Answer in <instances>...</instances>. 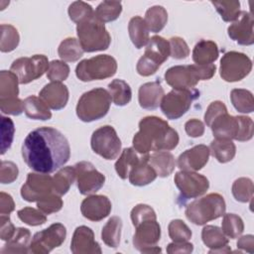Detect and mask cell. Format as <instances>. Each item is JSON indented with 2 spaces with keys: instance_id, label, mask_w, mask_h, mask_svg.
Wrapping results in <instances>:
<instances>
[{
  "instance_id": "cell-42",
  "label": "cell",
  "mask_w": 254,
  "mask_h": 254,
  "mask_svg": "<svg viewBox=\"0 0 254 254\" xmlns=\"http://www.w3.org/2000/svg\"><path fill=\"white\" fill-rule=\"evenodd\" d=\"M221 230L227 238L235 239L244 231V223L240 216L234 213H224L221 222Z\"/></svg>"
},
{
  "instance_id": "cell-13",
  "label": "cell",
  "mask_w": 254,
  "mask_h": 254,
  "mask_svg": "<svg viewBox=\"0 0 254 254\" xmlns=\"http://www.w3.org/2000/svg\"><path fill=\"white\" fill-rule=\"evenodd\" d=\"M66 237V229L62 223H54L48 228L37 232L29 246V252L35 254H47L61 246Z\"/></svg>"
},
{
  "instance_id": "cell-62",
  "label": "cell",
  "mask_w": 254,
  "mask_h": 254,
  "mask_svg": "<svg viewBox=\"0 0 254 254\" xmlns=\"http://www.w3.org/2000/svg\"><path fill=\"white\" fill-rule=\"evenodd\" d=\"M237 248L242 249L249 253H253L254 252V236L251 234L241 236L237 241Z\"/></svg>"
},
{
  "instance_id": "cell-18",
  "label": "cell",
  "mask_w": 254,
  "mask_h": 254,
  "mask_svg": "<svg viewBox=\"0 0 254 254\" xmlns=\"http://www.w3.org/2000/svg\"><path fill=\"white\" fill-rule=\"evenodd\" d=\"M228 36L242 46H250L254 43L253 17L246 11L240 12L239 17L227 28Z\"/></svg>"
},
{
  "instance_id": "cell-31",
  "label": "cell",
  "mask_w": 254,
  "mask_h": 254,
  "mask_svg": "<svg viewBox=\"0 0 254 254\" xmlns=\"http://www.w3.org/2000/svg\"><path fill=\"white\" fill-rule=\"evenodd\" d=\"M147 155V154H146ZM144 155L137 153L133 148H125L119 155L115 163V171L117 175L125 180L128 178L130 171L141 161Z\"/></svg>"
},
{
  "instance_id": "cell-10",
  "label": "cell",
  "mask_w": 254,
  "mask_h": 254,
  "mask_svg": "<svg viewBox=\"0 0 254 254\" xmlns=\"http://www.w3.org/2000/svg\"><path fill=\"white\" fill-rule=\"evenodd\" d=\"M90 146L95 154L105 160H114L121 153V141L110 125H104L92 133Z\"/></svg>"
},
{
  "instance_id": "cell-46",
  "label": "cell",
  "mask_w": 254,
  "mask_h": 254,
  "mask_svg": "<svg viewBox=\"0 0 254 254\" xmlns=\"http://www.w3.org/2000/svg\"><path fill=\"white\" fill-rule=\"evenodd\" d=\"M169 236L173 242H187L191 238V230L182 219H174L168 226Z\"/></svg>"
},
{
  "instance_id": "cell-2",
  "label": "cell",
  "mask_w": 254,
  "mask_h": 254,
  "mask_svg": "<svg viewBox=\"0 0 254 254\" xmlns=\"http://www.w3.org/2000/svg\"><path fill=\"white\" fill-rule=\"evenodd\" d=\"M178 132L167 121L157 116H147L139 122V131L133 137V149L141 154L150 151H171L179 144Z\"/></svg>"
},
{
  "instance_id": "cell-60",
  "label": "cell",
  "mask_w": 254,
  "mask_h": 254,
  "mask_svg": "<svg viewBox=\"0 0 254 254\" xmlns=\"http://www.w3.org/2000/svg\"><path fill=\"white\" fill-rule=\"evenodd\" d=\"M193 250V245L190 242H172L167 246V252L169 254L176 253H191Z\"/></svg>"
},
{
  "instance_id": "cell-33",
  "label": "cell",
  "mask_w": 254,
  "mask_h": 254,
  "mask_svg": "<svg viewBox=\"0 0 254 254\" xmlns=\"http://www.w3.org/2000/svg\"><path fill=\"white\" fill-rule=\"evenodd\" d=\"M208 148L211 155L219 163L222 164L230 162L236 154V147L234 143L228 139L215 138L213 141H211L210 146Z\"/></svg>"
},
{
  "instance_id": "cell-6",
  "label": "cell",
  "mask_w": 254,
  "mask_h": 254,
  "mask_svg": "<svg viewBox=\"0 0 254 254\" xmlns=\"http://www.w3.org/2000/svg\"><path fill=\"white\" fill-rule=\"evenodd\" d=\"M109 92L101 87L84 92L76 104V115L83 122H92L104 117L110 108Z\"/></svg>"
},
{
  "instance_id": "cell-23",
  "label": "cell",
  "mask_w": 254,
  "mask_h": 254,
  "mask_svg": "<svg viewBox=\"0 0 254 254\" xmlns=\"http://www.w3.org/2000/svg\"><path fill=\"white\" fill-rule=\"evenodd\" d=\"M209 127L217 139H235L239 132L238 116L229 115L227 112L222 113L211 122Z\"/></svg>"
},
{
  "instance_id": "cell-11",
  "label": "cell",
  "mask_w": 254,
  "mask_h": 254,
  "mask_svg": "<svg viewBox=\"0 0 254 254\" xmlns=\"http://www.w3.org/2000/svg\"><path fill=\"white\" fill-rule=\"evenodd\" d=\"M49 64L46 56L35 55L30 58L23 57L15 60L10 66V70L18 77L20 84H27L47 72Z\"/></svg>"
},
{
  "instance_id": "cell-4",
  "label": "cell",
  "mask_w": 254,
  "mask_h": 254,
  "mask_svg": "<svg viewBox=\"0 0 254 254\" xmlns=\"http://www.w3.org/2000/svg\"><path fill=\"white\" fill-rule=\"evenodd\" d=\"M225 209L226 204L223 196L212 192L189 203L185 214L191 223L203 225L208 221L221 217L225 213Z\"/></svg>"
},
{
  "instance_id": "cell-43",
  "label": "cell",
  "mask_w": 254,
  "mask_h": 254,
  "mask_svg": "<svg viewBox=\"0 0 254 254\" xmlns=\"http://www.w3.org/2000/svg\"><path fill=\"white\" fill-rule=\"evenodd\" d=\"M20 41V36L15 27L9 24L1 25V40H0V51L2 53H9L14 51Z\"/></svg>"
},
{
  "instance_id": "cell-30",
  "label": "cell",
  "mask_w": 254,
  "mask_h": 254,
  "mask_svg": "<svg viewBox=\"0 0 254 254\" xmlns=\"http://www.w3.org/2000/svg\"><path fill=\"white\" fill-rule=\"evenodd\" d=\"M23 109L27 117L34 120H49L52 118V112L47 104L35 95L28 96L23 100Z\"/></svg>"
},
{
  "instance_id": "cell-34",
  "label": "cell",
  "mask_w": 254,
  "mask_h": 254,
  "mask_svg": "<svg viewBox=\"0 0 254 254\" xmlns=\"http://www.w3.org/2000/svg\"><path fill=\"white\" fill-rule=\"evenodd\" d=\"M108 92L113 103L117 106L127 105L132 98L131 87L123 79H113L108 84Z\"/></svg>"
},
{
  "instance_id": "cell-51",
  "label": "cell",
  "mask_w": 254,
  "mask_h": 254,
  "mask_svg": "<svg viewBox=\"0 0 254 254\" xmlns=\"http://www.w3.org/2000/svg\"><path fill=\"white\" fill-rule=\"evenodd\" d=\"M15 133L13 121L9 117H1V155L11 147Z\"/></svg>"
},
{
  "instance_id": "cell-32",
  "label": "cell",
  "mask_w": 254,
  "mask_h": 254,
  "mask_svg": "<svg viewBox=\"0 0 254 254\" xmlns=\"http://www.w3.org/2000/svg\"><path fill=\"white\" fill-rule=\"evenodd\" d=\"M149 29L143 18L135 16L131 18L128 24V33L132 44L137 48L141 49L146 46L150 40Z\"/></svg>"
},
{
  "instance_id": "cell-15",
  "label": "cell",
  "mask_w": 254,
  "mask_h": 254,
  "mask_svg": "<svg viewBox=\"0 0 254 254\" xmlns=\"http://www.w3.org/2000/svg\"><path fill=\"white\" fill-rule=\"evenodd\" d=\"M73 167L75 170L77 189L81 194L88 195L95 193L103 187L105 183L104 175L98 172L90 162L81 161L76 163Z\"/></svg>"
},
{
  "instance_id": "cell-28",
  "label": "cell",
  "mask_w": 254,
  "mask_h": 254,
  "mask_svg": "<svg viewBox=\"0 0 254 254\" xmlns=\"http://www.w3.org/2000/svg\"><path fill=\"white\" fill-rule=\"evenodd\" d=\"M149 164L161 178L169 177L176 168V160L169 151H155L149 156Z\"/></svg>"
},
{
  "instance_id": "cell-50",
  "label": "cell",
  "mask_w": 254,
  "mask_h": 254,
  "mask_svg": "<svg viewBox=\"0 0 254 254\" xmlns=\"http://www.w3.org/2000/svg\"><path fill=\"white\" fill-rule=\"evenodd\" d=\"M64 205V201L61 198V195L52 192L47 196L43 197L39 201H37L38 208L44 212L45 214H52L58 212L62 209Z\"/></svg>"
},
{
  "instance_id": "cell-59",
  "label": "cell",
  "mask_w": 254,
  "mask_h": 254,
  "mask_svg": "<svg viewBox=\"0 0 254 254\" xmlns=\"http://www.w3.org/2000/svg\"><path fill=\"white\" fill-rule=\"evenodd\" d=\"M185 130L190 137L197 138V137H200L203 135L204 124L200 120L193 118V119H190L186 122Z\"/></svg>"
},
{
  "instance_id": "cell-39",
  "label": "cell",
  "mask_w": 254,
  "mask_h": 254,
  "mask_svg": "<svg viewBox=\"0 0 254 254\" xmlns=\"http://www.w3.org/2000/svg\"><path fill=\"white\" fill-rule=\"evenodd\" d=\"M230 100L234 108L240 113H251L254 110L253 94L247 89H232L230 93Z\"/></svg>"
},
{
  "instance_id": "cell-19",
  "label": "cell",
  "mask_w": 254,
  "mask_h": 254,
  "mask_svg": "<svg viewBox=\"0 0 254 254\" xmlns=\"http://www.w3.org/2000/svg\"><path fill=\"white\" fill-rule=\"evenodd\" d=\"M112 205L109 198L102 194H91L85 197L80 205L81 214L91 221H100L107 217Z\"/></svg>"
},
{
  "instance_id": "cell-14",
  "label": "cell",
  "mask_w": 254,
  "mask_h": 254,
  "mask_svg": "<svg viewBox=\"0 0 254 254\" xmlns=\"http://www.w3.org/2000/svg\"><path fill=\"white\" fill-rule=\"evenodd\" d=\"M133 245L141 253H160L162 249L157 246L161 237V227L157 219H150L135 226Z\"/></svg>"
},
{
  "instance_id": "cell-49",
  "label": "cell",
  "mask_w": 254,
  "mask_h": 254,
  "mask_svg": "<svg viewBox=\"0 0 254 254\" xmlns=\"http://www.w3.org/2000/svg\"><path fill=\"white\" fill-rule=\"evenodd\" d=\"M69 74V66L64 62L54 60L50 63L47 70V77L51 81L62 82L67 78Z\"/></svg>"
},
{
  "instance_id": "cell-47",
  "label": "cell",
  "mask_w": 254,
  "mask_h": 254,
  "mask_svg": "<svg viewBox=\"0 0 254 254\" xmlns=\"http://www.w3.org/2000/svg\"><path fill=\"white\" fill-rule=\"evenodd\" d=\"M68 16L71 21L78 24L94 15L92 7L83 1H74L68 7Z\"/></svg>"
},
{
  "instance_id": "cell-58",
  "label": "cell",
  "mask_w": 254,
  "mask_h": 254,
  "mask_svg": "<svg viewBox=\"0 0 254 254\" xmlns=\"http://www.w3.org/2000/svg\"><path fill=\"white\" fill-rule=\"evenodd\" d=\"M0 238L3 241H8L14 235L16 228L11 222L9 215L1 214L0 216Z\"/></svg>"
},
{
  "instance_id": "cell-45",
  "label": "cell",
  "mask_w": 254,
  "mask_h": 254,
  "mask_svg": "<svg viewBox=\"0 0 254 254\" xmlns=\"http://www.w3.org/2000/svg\"><path fill=\"white\" fill-rule=\"evenodd\" d=\"M231 190L237 201L248 202L253 197V182L249 178H239L234 181Z\"/></svg>"
},
{
  "instance_id": "cell-40",
  "label": "cell",
  "mask_w": 254,
  "mask_h": 254,
  "mask_svg": "<svg viewBox=\"0 0 254 254\" xmlns=\"http://www.w3.org/2000/svg\"><path fill=\"white\" fill-rule=\"evenodd\" d=\"M19 79L11 70L0 72V99L16 98L19 94Z\"/></svg>"
},
{
  "instance_id": "cell-21",
  "label": "cell",
  "mask_w": 254,
  "mask_h": 254,
  "mask_svg": "<svg viewBox=\"0 0 254 254\" xmlns=\"http://www.w3.org/2000/svg\"><path fill=\"white\" fill-rule=\"evenodd\" d=\"M70 251L73 254H100L102 252L94 239L93 231L84 225L75 228L70 242Z\"/></svg>"
},
{
  "instance_id": "cell-37",
  "label": "cell",
  "mask_w": 254,
  "mask_h": 254,
  "mask_svg": "<svg viewBox=\"0 0 254 254\" xmlns=\"http://www.w3.org/2000/svg\"><path fill=\"white\" fill-rule=\"evenodd\" d=\"M144 21L152 33H158L164 29L168 22V12L163 6H152L145 14Z\"/></svg>"
},
{
  "instance_id": "cell-3",
  "label": "cell",
  "mask_w": 254,
  "mask_h": 254,
  "mask_svg": "<svg viewBox=\"0 0 254 254\" xmlns=\"http://www.w3.org/2000/svg\"><path fill=\"white\" fill-rule=\"evenodd\" d=\"M216 70L215 64L175 65L165 73L166 82L174 89L193 88L199 80L210 79Z\"/></svg>"
},
{
  "instance_id": "cell-53",
  "label": "cell",
  "mask_w": 254,
  "mask_h": 254,
  "mask_svg": "<svg viewBox=\"0 0 254 254\" xmlns=\"http://www.w3.org/2000/svg\"><path fill=\"white\" fill-rule=\"evenodd\" d=\"M170 56L177 60H183L190 55V48L186 41L180 37H172L169 41Z\"/></svg>"
},
{
  "instance_id": "cell-35",
  "label": "cell",
  "mask_w": 254,
  "mask_h": 254,
  "mask_svg": "<svg viewBox=\"0 0 254 254\" xmlns=\"http://www.w3.org/2000/svg\"><path fill=\"white\" fill-rule=\"evenodd\" d=\"M74 167H64L58 171L53 177V190L59 195L65 194L75 181Z\"/></svg>"
},
{
  "instance_id": "cell-48",
  "label": "cell",
  "mask_w": 254,
  "mask_h": 254,
  "mask_svg": "<svg viewBox=\"0 0 254 254\" xmlns=\"http://www.w3.org/2000/svg\"><path fill=\"white\" fill-rule=\"evenodd\" d=\"M17 214L21 221L31 226L42 225L47 221L46 214L42 212L39 208L36 209L33 207H24L18 210Z\"/></svg>"
},
{
  "instance_id": "cell-25",
  "label": "cell",
  "mask_w": 254,
  "mask_h": 254,
  "mask_svg": "<svg viewBox=\"0 0 254 254\" xmlns=\"http://www.w3.org/2000/svg\"><path fill=\"white\" fill-rule=\"evenodd\" d=\"M164 95L165 91L160 81L146 82L140 86L138 91L139 104L144 109L154 110L160 106Z\"/></svg>"
},
{
  "instance_id": "cell-26",
  "label": "cell",
  "mask_w": 254,
  "mask_h": 254,
  "mask_svg": "<svg viewBox=\"0 0 254 254\" xmlns=\"http://www.w3.org/2000/svg\"><path fill=\"white\" fill-rule=\"evenodd\" d=\"M149 154L144 155L139 164L130 171L128 179L133 186H147L156 180L157 174L149 164Z\"/></svg>"
},
{
  "instance_id": "cell-27",
  "label": "cell",
  "mask_w": 254,
  "mask_h": 254,
  "mask_svg": "<svg viewBox=\"0 0 254 254\" xmlns=\"http://www.w3.org/2000/svg\"><path fill=\"white\" fill-rule=\"evenodd\" d=\"M217 45L209 40H201L195 44L192 50V61L197 65L211 64L218 58Z\"/></svg>"
},
{
  "instance_id": "cell-54",
  "label": "cell",
  "mask_w": 254,
  "mask_h": 254,
  "mask_svg": "<svg viewBox=\"0 0 254 254\" xmlns=\"http://www.w3.org/2000/svg\"><path fill=\"white\" fill-rule=\"evenodd\" d=\"M19 170L16 164L11 161H2L0 167V182L1 184H11L17 180Z\"/></svg>"
},
{
  "instance_id": "cell-12",
  "label": "cell",
  "mask_w": 254,
  "mask_h": 254,
  "mask_svg": "<svg viewBox=\"0 0 254 254\" xmlns=\"http://www.w3.org/2000/svg\"><path fill=\"white\" fill-rule=\"evenodd\" d=\"M252 69L248 56L239 52H227L220 60V76L228 82H235L246 77Z\"/></svg>"
},
{
  "instance_id": "cell-38",
  "label": "cell",
  "mask_w": 254,
  "mask_h": 254,
  "mask_svg": "<svg viewBox=\"0 0 254 254\" xmlns=\"http://www.w3.org/2000/svg\"><path fill=\"white\" fill-rule=\"evenodd\" d=\"M83 50L75 38H66L59 46L58 54L64 62L73 63L78 61L82 55Z\"/></svg>"
},
{
  "instance_id": "cell-56",
  "label": "cell",
  "mask_w": 254,
  "mask_h": 254,
  "mask_svg": "<svg viewBox=\"0 0 254 254\" xmlns=\"http://www.w3.org/2000/svg\"><path fill=\"white\" fill-rule=\"evenodd\" d=\"M0 109L3 114L9 115H20L23 109V100L20 98H9V99H0Z\"/></svg>"
},
{
  "instance_id": "cell-8",
  "label": "cell",
  "mask_w": 254,
  "mask_h": 254,
  "mask_svg": "<svg viewBox=\"0 0 254 254\" xmlns=\"http://www.w3.org/2000/svg\"><path fill=\"white\" fill-rule=\"evenodd\" d=\"M116 70L117 62L113 57L98 55L79 62L75 67V74L81 81H92L111 77Z\"/></svg>"
},
{
  "instance_id": "cell-44",
  "label": "cell",
  "mask_w": 254,
  "mask_h": 254,
  "mask_svg": "<svg viewBox=\"0 0 254 254\" xmlns=\"http://www.w3.org/2000/svg\"><path fill=\"white\" fill-rule=\"evenodd\" d=\"M220 17L225 22H234L240 15V2L236 0L211 1Z\"/></svg>"
},
{
  "instance_id": "cell-55",
  "label": "cell",
  "mask_w": 254,
  "mask_h": 254,
  "mask_svg": "<svg viewBox=\"0 0 254 254\" xmlns=\"http://www.w3.org/2000/svg\"><path fill=\"white\" fill-rule=\"evenodd\" d=\"M238 120H239V132L235 140L240 142L249 141L250 139H252L253 132H254L252 119L247 116H238Z\"/></svg>"
},
{
  "instance_id": "cell-52",
  "label": "cell",
  "mask_w": 254,
  "mask_h": 254,
  "mask_svg": "<svg viewBox=\"0 0 254 254\" xmlns=\"http://www.w3.org/2000/svg\"><path fill=\"white\" fill-rule=\"evenodd\" d=\"M150 219H157L156 212L151 206H149L147 204L140 203L132 208L131 220H132L134 227L137 226L138 224H140L141 222L150 220Z\"/></svg>"
},
{
  "instance_id": "cell-17",
  "label": "cell",
  "mask_w": 254,
  "mask_h": 254,
  "mask_svg": "<svg viewBox=\"0 0 254 254\" xmlns=\"http://www.w3.org/2000/svg\"><path fill=\"white\" fill-rule=\"evenodd\" d=\"M52 192L53 177L37 172L29 173L26 183L21 188V196L29 202H37Z\"/></svg>"
},
{
  "instance_id": "cell-22",
  "label": "cell",
  "mask_w": 254,
  "mask_h": 254,
  "mask_svg": "<svg viewBox=\"0 0 254 254\" xmlns=\"http://www.w3.org/2000/svg\"><path fill=\"white\" fill-rule=\"evenodd\" d=\"M39 97L53 110L63 109L68 101V89L66 85L58 81L46 84L39 93Z\"/></svg>"
},
{
  "instance_id": "cell-9",
  "label": "cell",
  "mask_w": 254,
  "mask_h": 254,
  "mask_svg": "<svg viewBox=\"0 0 254 254\" xmlns=\"http://www.w3.org/2000/svg\"><path fill=\"white\" fill-rule=\"evenodd\" d=\"M199 92L194 89H173L165 94L160 103V108L168 119H179L186 114Z\"/></svg>"
},
{
  "instance_id": "cell-41",
  "label": "cell",
  "mask_w": 254,
  "mask_h": 254,
  "mask_svg": "<svg viewBox=\"0 0 254 254\" xmlns=\"http://www.w3.org/2000/svg\"><path fill=\"white\" fill-rule=\"evenodd\" d=\"M122 12V4L119 1H103L95 9L94 14L102 23L112 22L118 19Z\"/></svg>"
},
{
  "instance_id": "cell-29",
  "label": "cell",
  "mask_w": 254,
  "mask_h": 254,
  "mask_svg": "<svg viewBox=\"0 0 254 254\" xmlns=\"http://www.w3.org/2000/svg\"><path fill=\"white\" fill-rule=\"evenodd\" d=\"M30 239H31V232L29 229L24 227L16 228V231L11 239L6 241L3 248L0 250L3 254L8 253H20L25 254L29 252L30 246Z\"/></svg>"
},
{
  "instance_id": "cell-24",
  "label": "cell",
  "mask_w": 254,
  "mask_h": 254,
  "mask_svg": "<svg viewBox=\"0 0 254 254\" xmlns=\"http://www.w3.org/2000/svg\"><path fill=\"white\" fill-rule=\"evenodd\" d=\"M201 239L204 245L210 249L209 253L231 252V249L228 246V238L218 226H204L201 230Z\"/></svg>"
},
{
  "instance_id": "cell-20",
  "label": "cell",
  "mask_w": 254,
  "mask_h": 254,
  "mask_svg": "<svg viewBox=\"0 0 254 254\" xmlns=\"http://www.w3.org/2000/svg\"><path fill=\"white\" fill-rule=\"evenodd\" d=\"M209 148L205 145H196L186 150L178 158V167L181 171L196 172L201 170L208 162Z\"/></svg>"
},
{
  "instance_id": "cell-36",
  "label": "cell",
  "mask_w": 254,
  "mask_h": 254,
  "mask_svg": "<svg viewBox=\"0 0 254 254\" xmlns=\"http://www.w3.org/2000/svg\"><path fill=\"white\" fill-rule=\"evenodd\" d=\"M122 220L118 216H112L108 219L101 231L102 241L111 248L118 247L121 238Z\"/></svg>"
},
{
  "instance_id": "cell-7",
  "label": "cell",
  "mask_w": 254,
  "mask_h": 254,
  "mask_svg": "<svg viewBox=\"0 0 254 254\" xmlns=\"http://www.w3.org/2000/svg\"><path fill=\"white\" fill-rule=\"evenodd\" d=\"M170 57L169 41L160 36L152 37L145 48L144 55L139 59L136 69L142 76L154 74L161 64Z\"/></svg>"
},
{
  "instance_id": "cell-61",
  "label": "cell",
  "mask_w": 254,
  "mask_h": 254,
  "mask_svg": "<svg viewBox=\"0 0 254 254\" xmlns=\"http://www.w3.org/2000/svg\"><path fill=\"white\" fill-rule=\"evenodd\" d=\"M15 209V202L12 196L4 191L0 192V213L9 215Z\"/></svg>"
},
{
  "instance_id": "cell-16",
  "label": "cell",
  "mask_w": 254,
  "mask_h": 254,
  "mask_svg": "<svg viewBox=\"0 0 254 254\" xmlns=\"http://www.w3.org/2000/svg\"><path fill=\"white\" fill-rule=\"evenodd\" d=\"M175 185L184 198H194L202 195L209 188L206 177L195 172L180 171L175 175Z\"/></svg>"
},
{
  "instance_id": "cell-1",
  "label": "cell",
  "mask_w": 254,
  "mask_h": 254,
  "mask_svg": "<svg viewBox=\"0 0 254 254\" xmlns=\"http://www.w3.org/2000/svg\"><path fill=\"white\" fill-rule=\"evenodd\" d=\"M22 157L34 172L51 174L61 169L70 157L67 139L53 127L31 131L22 144Z\"/></svg>"
},
{
  "instance_id": "cell-57",
  "label": "cell",
  "mask_w": 254,
  "mask_h": 254,
  "mask_svg": "<svg viewBox=\"0 0 254 254\" xmlns=\"http://www.w3.org/2000/svg\"><path fill=\"white\" fill-rule=\"evenodd\" d=\"M227 112V108L225 106V104L221 101H213L211 102L208 107L206 108V111L204 113V122L205 124L209 127L211 122L216 118L218 117L219 115H221L222 113H225Z\"/></svg>"
},
{
  "instance_id": "cell-5",
  "label": "cell",
  "mask_w": 254,
  "mask_h": 254,
  "mask_svg": "<svg viewBox=\"0 0 254 254\" xmlns=\"http://www.w3.org/2000/svg\"><path fill=\"white\" fill-rule=\"evenodd\" d=\"M76 34L82 50L87 53L107 50L111 43L104 23L95 14L76 25Z\"/></svg>"
}]
</instances>
